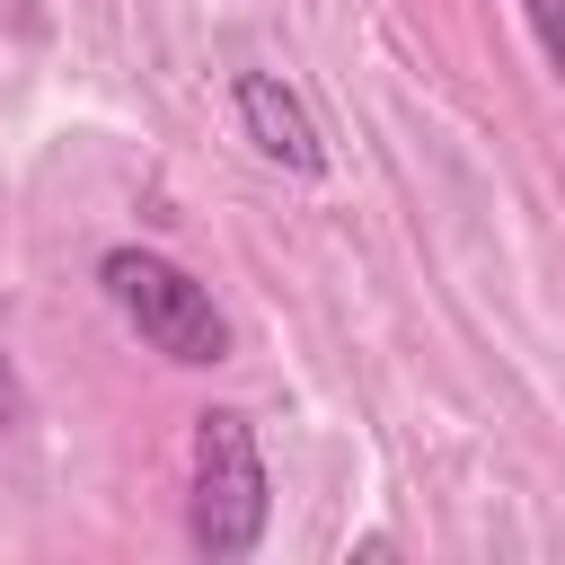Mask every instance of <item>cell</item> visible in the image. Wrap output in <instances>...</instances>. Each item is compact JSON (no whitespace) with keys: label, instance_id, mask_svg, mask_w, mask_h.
I'll use <instances>...</instances> for the list:
<instances>
[{"label":"cell","instance_id":"3957f363","mask_svg":"<svg viewBox=\"0 0 565 565\" xmlns=\"http://www.w3.org/2000/svg\"><path fill=\"white\" fill-rule=\"evenodd\" d=\"M230 106H238V132L256 141L265 168H282V177H327L318 115L300 106L291 79H274V71H238V79H230Z\"/></svg>","mask_w":565,"mask_h":565},{"label":"cell","instance_id":"5b68a950","mask_svg":"<svg viewBox=\"0 0 565 565\" xmlns=\"http://www.w3.org/2000/svg\"><path fill=\"white\" fill-rule=\"evenodd\" d=\"M0 433H18V371H9V344H0Z\"/></svg>","mask_w":565,"mask_h":565},{"label":"cell","instance_id":"277c9868","mask_svg":"<svg viewBox=\"0 0 565 565\" xmlns=\"http://www.w3.org/2000/svg\"><path fill=\"white\" fill-rule=\"evenodd\" d=\"M521 18H530V35H539V53L565 71V0H521Z\"/></svg>","mask_w":565,"mask_h":565},{"label":"cell","instance_id":"7a4b0ae2","mask_svg":"<svg viewBox=\"0 0 565 565\" xmlns=\"http://www.w3.org/2000/svg\"><path fill=\"white\" fill-rule=\"evenodd\" d=\"M265 512H274V486H265L256 424H247L238 406H203V415H194V494H185V539H194L212 565H238V556H256Z\"/></svg>","mask_w":565,"mask_h":565},{"label":"cell","instance_id":"6da1fadb","mask_svg":"<svg viewBox=\"0 0 565 565\" xmlns=\"http://www.w3.org/2000/svg\"><path fill=\"white\" fill-rule=\"evenodd\" d=\"M97 291H106V309H115L150 353H168L177 371L230 362V318L212 309V291H203L177 256H159V247H106V256H97Z\"/></svg>","mask_w":565,"mask_h":565}]
</instances>
